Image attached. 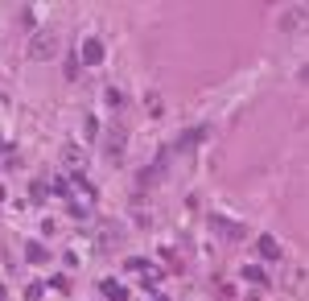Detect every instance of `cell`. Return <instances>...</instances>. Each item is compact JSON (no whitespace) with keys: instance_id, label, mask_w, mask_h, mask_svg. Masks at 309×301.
<instances>
[{"instance_id":"1","label":"cell","mask_w":309,"mask_h":301,"mask_svg":"<svg viewBox=\"0 0 309 301\" xmlns=\"http://www.w3.org/2000/svg\"><path fill=\"white\" fill-rule=\"evenodd\" d=\"M54 50H58V37L50 33V29H46V33H37L33 46H29V54H33V58H54Z\"/></svg>"},{"instance_id":"7","label":"cell","mask_w":309,"mask_h":301,"mask_svg":"<svg viewBox=\"0 0 309 301\" xmlns=\"http://www.w3.org/2000/svg\"><path fill=\"white\" fill-rule=\"evenodd\" d=\"M157 301H165V297H157Z\"/></svg>"},{"instance_id":"4","label":"cell","mask_w":309,"mask_h":301,"mask_svg":"<svg viewBox=\"0 0 309 301\" xmlns=\"http://www.w3.org/2000/svg\"><path fill=\"white\" fill-rule=\"evenodd\" d=\"M103 293L111 297V301H124L128 293H124V285H115V281H103Z\"/></svg>"},{"instance_id":"2","label":"cell","mask_w":309,"mask_h":301,"mask_svg":"<svg viewBox=\"0 0 309 301\" xmlns=\"http://www.w3.org/2000/svg\"><path fill=\"white\" fill-rule=\"evenodd\" d=\"M99 58H103V46H99L95 37H91V42H83V62H91V66H95Z\"/></svg>"},{"instance_id":"6","label":"cell","mask_w":309,"mask_h":301,"mask_svg":"<svg viewBox=\"0 0 309 301\" xmlns=\"http://www.w3.org/2000/svg\"><path fill=\"white\" fill-rule=\"evenodd\" d=\"M120 144H124V132H111V136H107V153H111V157H115Z\"/></svg>"},{"instance_id":"3","label":"cell","mask_w":309,"mask_h":301,"mask_svg":"<svg viewBox=\"0 0 309 301\" xmlns=\"http://www.w3.org/2000/svg\"><path fill=\"white\" fill-rule=\"evenodd\" d=\"M260 256H268V260L281 256V248H276V239H272V235H264V239H260Z\"/></svg>"},{"instance_id":"5","label":"cell","mask_w":309,"mask_h":301,"mask_svg":"<svg viewBox=\"0 0 309 301\" xmlns=\"http://www.w3.org/2000/svg\"><path fill=\"white\" fill-rule=\"evenodd\" d=\"M25 252H29V260H33V264H42V260H46V248H42V244H29Z\"/></svg>"}]
</instances>
